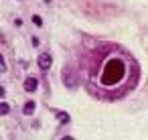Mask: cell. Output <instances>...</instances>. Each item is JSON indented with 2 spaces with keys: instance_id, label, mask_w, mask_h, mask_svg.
Returning a JSON list of instances; mask_svg holds the SVG:
<instances>
[{
  "instance_id": "1",
  "label": "cell",
  "mask_w": 148,
  "mask_h": 140,
  "mask_svg": "<svg viewBox=\"0 0 148 140\" xmlns=\"http://www.w3.org/2000/svg\"><path fill=\"white\" fill-rule=\"evenodd\" d=\"M124 73H126V63L122 59L114 57V59H110L103 65L101 75H99V81H101V85H118L122 81Z\"/></svg>"
},
{
  "instance_id": "2",
  "label": "cell",
  "mask_w": 148,
  "mask_h": 140,
  "mask_svg": "<svg viewBox=\"0 0 148 140\" xmlns=\"http://www.w3.org/2000/svg\"><path fill=\"white\" fill-rule=\"evenodd\" d=\"M37 63H39V67H41L43 71H47V69L53 65V57H51L49 53H41L39 59H37Z\"/></svg>"
},
{
  "instance_id": "3",
  "label": "cell",
  "mask_w": 148,
  "mask_h": 140,
  "mask_svg": "<svg viewBox=\"0 0 148 140\" xmlns=\"http://www.w3.org/2000/svg\"><path fill=\"white\" fill-rule=\"evenodd\" d=\"M37 83H39V81H37L35 77H29V79H25V89H27V91H35V89H37Z\"/></svg>"
},
{
  "instance_id": "4",
  "label": "cell",
  "mask_w": 148,
  "mask_h": 140,
  "mask_svg": "<svg viewBox=\"0 0 148 140\" xmlns=\"http://www.w3.org/2000/svg\"><path fill=\"white\" fill-rule=\"evenodd\" d=\"M33 112H35V102H29V104L23 106V114H25V116H31Z\"/></svg>"
},
{
  "instance_id": "5",
  "label": "cell",
  "mask_w": 148,
  "mask_h": 140,
  "mask_svg": "<svg viewBox=\"0 0 148 140\" xmlns=\"http://www.w3.org/2000/svg\"><path fill=\"white\" fill-rule=\"evenodd\" d=\"M10 112V106L6 104V102H2V104H0V114H2V116H6Z\"/></svg>"
},
{
  "instance_id": "6",
  "label": "cell",
  "mask_w": 148,
  "mask_h": 140,
  "mask_svg": "<svg viewBox=\"0 0 148 140\" xmlns=\"http://www.w3.org/2000/svg\"><path fill=\"white\" fill-rule=\"evenodd\" d=\"M57 118H59L63 124H67V122H69V114H67V112H59V114H57Z\"/></svg>"
},
{
  "instance_id": "7",
  "label": "cell",
  "mask_w": 148,
  "mask_h": 140,
  "mask_svg": "<svg viewBox=\"0 0 148 140\" xmlns=\"http://www.w3.org/2000/svg\"><path fill=\"white\" fill-rule=\"evenodd\" d=\"M33 23H35L37 27H43V19H41L39 14H35V16H33Z\"/></svg>"
},
{
  "instance_id": "8",
  "label": "cell",
  "mask_w": 148,
  "mask_h": 140,
  "mask_svg": "<svg viewBox=\"0 0 148 140\" xmlns=\"http://www.w3.org/2000/svg\"><path fill=\"white\" fill-rule=\"evenodd\" d=\"M0 71H6V61L0 59Z\"/></svg>"
}]
</instances>
